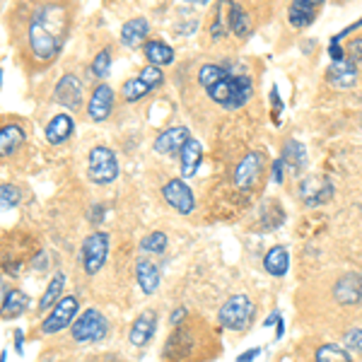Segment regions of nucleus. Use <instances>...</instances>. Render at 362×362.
Returning <instances> with one entry per match:
<instances>
[{"label":"nucleus","instance_id":"1","mask_svg":"<svg viewBox=\"0 0 362 362\" xmlns=\"http://www.w3.org/2000/svg\"><path fill=\"white\" fill-rule=\"evenodd\" d=\"M66 32V10L56 8V5L39 10L32 17V25H29V44H32L34 56L42 58V61H51L61 49Z\"/></svg>","mask_w":362,"mask_h":362},{"label":"nucleus","instance_id":"2","mask_svg":"<svg viewBox=\"0 0 362 362\" xmlns=\"http://www.w3.org/2000/svg\"><path fill=\"white\" fill-rule=\"evenodd\" d=\"M225 68V66H223ZM208 97L213 99L215 104L225 109H239L251 99V92H254V85H251L249 75H237L230 73L225 68V75L218 80L213 87H208Z\"/></svg>","mask_w":362,"mask_h":362},{"label":"nucleus","instance_id":"3","mask_svg":"<svg viewBox=\"0 0 362 362\" xmlns=\"http://www.w3.org/2000/svg\"><path fill=\"white\" fill-rule=\"evenodd\" d=\"M87 174H90V181H95L99 186L112 184L119 177V162H116L114 150L104 148V145L92 148L90 155H87Z\"/></svg>","mask_w":362,"mask_h":362},{"label":"nucleus","instance_id":"4","mask_svg":"<svg viewBox=\"0 0 362 362\" xmlns=\"http://www.w3.org/2000/svg\"><path fill=\"white\" fill-rule=\"evenodd\" d=\"M251 317H254V305H251V300L247 295L230 297L223 305V309H220V324L232 331L247 329Z\"/></svg>","mask_w":362,"mask_h":362},{"label":"nucleus","instance_id":"5","mask_svg":"<svg viewBox=\"0 0 362 362\" xmlns=\"http://www.w3.org/2000/svg\"><path fill=\"white\" fill-rule=\"evenodd\" d=\"M107 331H109V321L104 319V314L99 309H87L73 324V338L78 343H95L99 338L107 336Z\"/></svg>","mask_w":362,"mask_h":362},{"label":"nucleus","instance_id":"6","mask_svg":"<svg viewBox=\"0 0 362 362\" xmlns=\"http://www.w3.org/2000/svg\"><path fill=\"white\" fill-rule=\"evenodd\" d=\"M107 254H109V235L107 232H92L83 242L85 273H90V276L99 273V268L107 264Z\"/></svg>","mask_w":362,"mask_h":362},{"label":"nucleus","instance_id":"7","mask_svg":"<svg viewBox=\"0 0 362 362\" xmlns=\"http://www.w3.org/2000/svg\"><path fill=\"white\" fill-rule=\"evenodd\" d=\"M75 312H78V300H75L73 295L61 297V302H58L49 312V317H46L42 331L44 334H58V331H63L70 321L75 319Z\"/></svg>","mask_w":362,"mask_h":362},{"label":"nucleus","instance_id":"8","mask_svg":"<svg viewBox=\"0 0 362 362\" xmlns=\"http://www.w3.org/2000/svg\"><path fill=\"white\" fill-rule=\"evenodd\" d=\"M162 196H165V201H167L174 210H179L181 215H189L191 210H194V206H196L194 191L189 189V184H186L184 179H172V181H167L165 189H162Z\"/></svg>","mask_w":362,"mask_h":362},{"label":"nucleus","instance_id":"9","mask_svg":"<svg viewBox=\"0 0 362 362\" xmlns=\"http://www.w3.org/2000/svg\"><path fill=\"white\" fill-rule=\"evenodd\" d=\"M264 153H249L247 157H242V162L235 169V184L239 189H251L256 184V179L264 172Z\"/></svg>","mask_w":362,"mask_h":362},{"label":"nucleus","instance_id":"10","mask_svg":"<svg viewBox=\"0 0 362 362\" xmlns=\"http://www.w3.org/2000/svg\"><path fill=\"white\" fill-rule=\"evenodd\" d=\"M114 109V90L107 83H99L95 90H92L90 104H87V112H90L92 121H107L112 116Z\"/></svg>","mask_w":362,"mask_h":362},{"label":"nucleus","instance_id":"11","mask_svg":"<svg viewBox=\"0 0 362 362\" xmlns=\"http://www.w3.org/2000/svg\"><path fill=\"white\" fill-rule=\"evenodd\" d=\"M300 196L307 206H319L334 196V186L326 177H305L300 184Z\"/></svg>","mask_w":362,"mask_h":362},{"label":"nucleus","instance_id":"12","mask_svg":"<svg viewBox=\"0 0 362 362\" xmlns=\"http://www.w3.org/2000/svg\"><path fill=\"white\" fill-rule=\"evenodd\" d=\"M191 133L186 126H174V128H167L162 131L160 136L155 138V153L160 155H177L184 150V145L189 143Z\"/></svg>","mask_w":362,"mask_h":362},{"label":"nucleus","instance_id":"13","mask_svg":"<svg viewBox=\"0 0 362 362\" xmlns=\"http://www.w3.org/2000/svg\"><path fill=\"white\" fill-rule=\"evenodd\" d=\"M334 297L341 305H358V302H362V276L346 273L343 278H338V283L334 285Z\"/></svg>","mask_w":362,"mask_h":362},{"label":"nucleus","instance_id":"14","mask_svg":"<svg viewBox=\"0 0 362 362\" xmlns=\"http://www.w3.org/2000/svg\"><path fill=\"white\" fill-rule=\"evenodd\" d=\"M56 99L58 104L68 109H78L83 104V85L75 75H63L56 85Z\"/></svg>","mask_w":362,"mask_h":362},{"label":"nucleus","instance_id":"15","mask_svg":"<svg viewBox=\"0 0 362 362\" xmlns=\"http://www.w3.org/2000/svg\"><path fill=\"white\" fill-rule=\"evenodd\" d=\"M326 78H329L331 85L338 87V90H348V87H353L358 83V68H355V63L350 61V58H343V61H338V63H331Z\"/></svg>","mask_w":362,"mask_h":362},{"label":"nucleus","instance_id":"16","mask_svg":"<svg viewBox=\"0 0 362 362\" xmlns=\"http://www.w3.org/2000/svg\"><path fill=\"white\" fill-rule=\"evenodd\" d=\"M155 329H157V314L153 312V309H148V312H143L136 321H133L128 338H131L133 346H145V343L153 338Z\"/></svg>","mask_w":362,"mask_h":362},{"label":"nucleus","instance_id":"17","mask_svg":"<svg viewBox=\"0 0 362 362\" xmlns=\"http://www.w3.org/2000/svg\"><path fill=\"white\" fill-rule=\"evenodd\" d=\"M73 116L70 114H58L54 119L49 121V126H46V140H49L51 145H61L66 143V140L73 136Z\"/></svg>","mask_w":362,"mask_h":362},{"label":"nucleus","instance_id":"18","mask_svg":"<svg viewBox=\"0 0 362 362\" xmlns=\"http://www.w3.org/2000/svg\"><path fill=\"white\" fill-rule=\"evenodd\" d=\"M179 157H181V174H184V177H194L203 160V145L198 143L196 138H189V143L184 145Z\"/></svg>","mask_w":362,"mask_h":362},{"label":"nucleus","instance_id":"19","mask_svg":"<svg viewBox=\"0 0 362 362\" xmlns=\"http://www.w3.org/2000/svg\"><path fill=\"white\" fill-rule=\"evenodd\" d=\"M319 10V0H295L290 5V22L293 27H309L314 22V15Z\"/></svg>","mask_w":362,"mask_h":362},{"label":"nucleus","instance_id":"20","mask_svg":"<svg viewBox=\"0 0 362 362\" xmlns=\"http://www.w3.org/2000/svg\"><path fill=\"white\" fill-rule=\"evenodd\" d=\"M136 276H138V285L145 295H155L157 288H160V273H157V266L150 264V261H138L136 266Z\"/></svg>","mask_w":362,"mask_h":362},{"label":"nucleus","instance_id":"21","mask_svg":"<svg viewBox=\"0 0 362 362\" xmlns=\"http://www.w3.org/2000/svg\"><path fill=\"white\" fill-rule=\"evenodd\" d=\"M25 143V131L17 124H8L0 131V153L3 157H10L17 153V148Z\"/></svg>","mask_w":362,"mask_h":362},{"label":"nucleus","instance_id":"22","mask_svg":"<svg viewBox=\"0 0 362 362\" xmlns=\"http://www.w3.org/2000/svg\"><path fill=\"white\" fill-rule=\"evenodd\" d=\"M145 56H148L150 66L160 68V66H172L174 63V51L172 46H167L160 39H153V42L145 44Z\"/></svg>","mask_w":362,"mask_h":362},{"label":"nucleus","instance_id":"23","mask_svg":"<svg viewBox=\"0 0 362 362\" xmlns=\"http://www.w3.org/2000/svg\"><path fill=\"white\" fill-rule=\"evenodd\" d=\"M148 32H150L148 20H143V17L128 20L126 25L121 27V42H124L126 46H138L145 37H148Z\"/></svg>","mask_w":362,"mask_h":362},{"label":"nucleus","instance_id":"24","mask_svg":"<svg viewBox=\"0 0 362 362\" xmlns=\"http://www.w3.org/2000/svg\"><path fill=\"white\" fill-rule=\"evenodd\" d=\"M27 307H29V297L22 293V290H5V295H3V317L5 319L20 317Z\"/></svg>","mask_w":362,"mask_h":362},{"label":"nucleus","instance_id":"25","mask_svg":"<svg viewBox=\"0 0 362 362\" xmlns=\"http://www.w3.org/2000/svg\"><path fill=\"white\" fill-rule=\"evenodd\" d=\"M264 266H266V271L271 273V276H285V273H288V266H290L288 249H285V247H273L266 254Z\"/></svg>","mask_w":362,"mask_h":362},{"label":"nucleus","instance_id":"26","mask_svg":"<svg viewBox=\"0 0 362 362\" xmlns=\"http://www.w3.org/2000/svg\"><path fill=\"white\" fill-rule=\"evenodd\" d=\"M230 29L237 37H249L251 32V17L239 3H230Z\"/></svg>","mask_w":362,"mask_h":362},{"label":"nucleus","instance_id":"27","mask_svg":"<svg viewBox=\"0 0 362 362\" xmlns=\"http://www.w3.org/2000/svg\"><path fill=\"white\" fill-rule=\"evenodd\" d=\"M63 285H66V276H63V273H56L54 280L49 283V288H46L44 297L39 300V309H42V312H51V309L61 302L58 297H61V293H63Z\"/></svg>","mask_w":362,"mask_h":362},{"label":"nucleus","instance_id":"28","mask_svg":"<svg viewBox=\"0 0 362 362\" xmlns=\"http://www.w3.org/2000/svg\"><path fill=\"white\" fill-rule=\"evenodd\" d=\"M280 160L285 162V165H290L293 172H300V167L305 165V145L297 143V140H288L283 148V157Z\"/></svg>","mask_w":362,"mask_h":362},{"label":"nucleus","instance_id":"29","mask_svg":"<svg viewBox=\"0 0 362 362\" xmlns=\"http://www.w3.org/2000/svg\"><path fill=\"white\" fill-rule=\"evenodd\" d=\"M150 92V87L143 83L140 78H131L126 80L124 87H121V95H124L126 102H138V99H143L145 95Z\"/></svg>","mask_w":362,"mask_h":362},{"label":"nucleus","instance_id":"30","mask_svg":"<svg viewBox=\"0 0 362 362\" xmlns=\"http://www.w3.org/2000/svg\"><path fill=\"white\" fill-rule=\"evenodd\" d=\"M317 362H353L350 355L338 346H321L317 350Z\"/></svg>","mask_w":362,"mask_h":362},{"label":"nucleus","instance_id":"31","mask_svg":"<svg viewBox=\"0 0 362 362\" xmlns=\"http://www.w3.org/2000/svg\"><path fill=\"white\" fill-rule=\"evenodd\" d=\"M143 251H148V254H165L167 249V235L165 232H153V235H148L143 239Z\"/></svg>","mask_w":362,"mask_h":362},{"label":"nucleus","instance_id":"32","mask_svg":"<svg viewBox=\"0 0 362 362\" xmlns=\"http://www.w3.org/2000/svg\"><path fill=\"white\" fill-rule=\"evenodd\" d=\"M109 68H112V51L104 49V51H99L95 56V61H92V73H95L97 78H107Z\"/></svg>","mask_w":362,"mask_h":362},{"label":"nucleus","instance_id":"33","mask_svg":"<svg viewBox=\"0 0 362 362\" xmlns=\"http://www.w3.org/2000/svg\"><path fill=\"white\" fill-rule=\"evenodd\" d=\"M140 80H143L145 85L150 87V90H153V87H157V85H162V70L160 68H155V66H148V68H143L140 70V75H138Z\"/></svg>","mask_w":362,"mask_h":362},{"label":"nucleus","instance_id":"34","mask_svg":"<svg viewBox=\"0 0 362 362\" xmlns=\"http://www.w3.org/2000/svg\"><path fill=\"white\" fill-rule=\"evenodd\" d=\"M0 194H3V208H13V206H17V201H20V191H17V186L3 184Z\"/></svg>","mask_w":362,"mask_h":362},{"label":"nucleus","instance_id":"35","mask_svg":"<svg viewBox=\"0 0 362 362\" xmlns=\"http://www.w3.org/2000/svg\"><path fill=\"white\" fill-rule=\"evenodd\" d=\"M346 346L350 350H358V353H362V329H353V331H348V336H346Z\"/></svg>","mask_w":362,"mask_h":362},{"label":"nucleus","instance_id":"36","mask_svg":"<svg viewBox=\"0 0 362 362\" xmlns=\"http://www.w3.org/2000/svg\"><path fill=\"white\" fill-rule=\"evenodd\" d=\"M350 61H360V58H362V37L360 39H353V42H350Z\"/></svg>","mask_w":362,"mask_h":362},{"label":"nucleus","instance_id":"37","mask_svg":"<svg viewBox=\"0 0 362 362\" xmlns=\"http://www.w3.org/2000/svg\"><path fill=\"white\" fill-rule=\"evenodd\" d=\"M358 27H362V17H360L358 22H355V25H350V27H346V29H343L341 34H336V37H331V44H338V42H341L343 37H348V34H350V32H355V29H358Z\"/></svg>","mask_w":362,"mask_h":362},{"label":"nucleus","instance_id":"38","mask_svg":"<svg viewBox=\"0 0 362 362\" xmlns=\"http://www.w3.org/2000/svg\"><path fill=\"white\" fill-rule=\"evenodd\" d=\"M283 165H285V162L280 160V157H278L276 162H273V181H276V184L283 181Z\"/></svg>","mask_w":362,"mask_h":362},{"label":"nucleus","instance_id":"39","mask_svg":"<svg viewBox=\"0 0 362 362\" xmlns=\"http://www.w3.org/2000/svg\"><path fill=\"white\" fill-rule=\"evenodd\" d=\"M329 56H331V61H334V63L343 61V49H341V44H329Z\"/></svg>","mask_w":362,"mask_h":362},{"label":"nucleus","instance_id":"40","mask_svg":"<svg viewBox=\"0 0 362 362\" xmlns=\"http://www.w3.org/2000/svg\"><path fill=\"white\" fill-rule=\"evenodd\" d=\"M220 34L225 37V22L220 20V15L215 17V25H213V39H220Z\"/></svg>","mask_w":362,"mask_h":362},{"label":"nucleus","instance_id":"41","mask_svg":"<svg viewBox=\"0 0 362 362\" xmlns=\"http://www.w3.org/2000/svg\"><path fill=\"white\" fill-rule=\"evenodd\" d=\"M259 353H261V348H251L249 353L239 355V358H237V362H251V360H254V358H256V355H259Z\"/></svg>","mask_w":362,"mask_h":362},{"label":"nucleus","instance_id":"42","mask_svg":"<svg viewBox=\"0 0 362 362\" xmlns=\"http://www.w3.org/2000/svg\"><path fill=\"white\" fill-rule=\"evenodd\" d=\"M181 317H186V309H184V307H179L177 312L172 314V321H174V324H179V319H181Z\"/></svg>","mask_w":362,"mask_h":362},{"label":"nucleus","instance_id":"43","mask_svg":"<svg viewBox=\"0 0 362 362\" xmlns=\"http://www.w3.org/2000/svg\"><path fill=\"white\" fill-rule=\"evenodd\" d=\"M278 321H280V314L276 312V314H271V317H268V319L264 321V324H266V326H271V324H278Z\"/></svg>","mask_w":362,"mask_h":362},{"label":"nucleus","instance_id":"44","mask_svg":"<svg viewBox=\"0 0 362 362\" xmlns=\"http://www.w3.org/2000/svg\"><path fill=\"white\" fill-rule=\"evenodd\" d=\"M283 329H285V324H283V319H280L278 324H276V338L283 336Z\"/></svg>","mask_w":362,"mask_h":362}]
</instances>
